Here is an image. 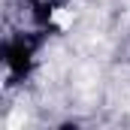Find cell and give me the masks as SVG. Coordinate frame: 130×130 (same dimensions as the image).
<instances>
[{
  "label": "cell",
  "mask_w": 130,
  "mask_h": 130,
  "mask_svg": "<svg viewBox=\"0 0 130 130\" xmlns=\"http://www.w3.org/2000/svg\"><path fill=\"white\" fill-rule=\"evenodd\" d=\"M45 33L36 30V33H15L6 39V48H3V61H6V73H9V85H18L30 76L33 70V55L39 52Z\"/></svg>",
  "instance_id": "cell-1"
}]
</instances>
